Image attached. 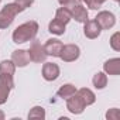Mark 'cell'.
<instances>
[{
  "mask_svg": "<svg viewBox=\"0 0 120 120\" xmlns=\"http://www.w3.org/2000/svg\"><path fill=\"white\" fill-rule=\"evenodd\" d=\"M14 3L20 7L21 11H24V10H27L28 7H31L34 4V0H14Z\"/></svg>",
  "mask_w": 120,
  "mask_h": 120,
  "instance_id": "d4e9b609",
  "label": "cell"
},
{
  "mask_svg": "<svg viewBox=\"0 0 120 120\" xmlns=\"http://www.w3.org/2000/svg\"><path fill=\"white\" fill-rule=\"evenodd\" d=\"M0 3H2V0H0Z\"/></svg>",
  "mask_w": 120,
  "mask_h": 120,
  "instance_id": "4dcf8cb0",
  "label": "cell"
},
{
  "mask_svg": "<svg viewBox=\"0 0 120 120\" xmlns=\"http://www.w3.org/2000/svg\"><path fill=\"white\" fill-rule=\"evenodd\" d=\"M55 20H58L59 23H62V24L67 26V24L72 20V17H71V11H69L67 7L61 6L59 9H56V11H55Z\"/></svg>",
  "mask_w": 120,
  "mask_h": 120,
  "instance_id": "9a60e30c",
  "label": "cell"
},
{
  "mask_svg": "<svg viewBox=\"0 0 120 120\" xmlns=\"http://www.w3.org/2000/svg\"><path fill=\"white\" fill-rule=\"evenodd\" d=\"M100 2H102V3H105V2H106V0H100Z\"/></svg>",
  "mask_w": 120,
  "mask_h": 120,
  "instance_id": "f1b7e54d",
  "label": "cell"
},
{
  "mask_svg": "<svg viewBox=\"0 0 120 120\" xmlns=\"http://www.w3.org/2000/svg\"><path fill=\"white\" fill-rule=\"evenodd\" d=\"M78 2H79V3H82V0H78Z\"/></svg>",
  "mask_w": 120,
  "mask_h": 120,
  "instance_id": "f546056e",
  "label": "cell"
},
{
  "mask_svg": "<svg viewBox=\"0 0 120 120\" xmlns=\"http://www.w3.org/2000/svg\"><path fill=\"white\" fill-rule=\"evenodd\" d=\"M23 13L20 10V7L13 2V3H7L2 10H0V30H4L7 27H10L16 19L17 14Z\"/></svg>",
  "mask_w": 120,
  "mask_h": 120,
  "instance_id": "7a4b0ae2",
  "label": "cell"
},
{
  "mask_svg": "<svg viewBox=\"0 0 120 120\" xmlns=\"http://www.w3.org/2000/svg\"><path fill=\"white\" fill-rule=\"evenodd\" d=\"M62 41L58 40V38H49L45 41L44 44V49L47 52L48 56H54V58H59V55H61V51H62Z\"/></svg>",
  "mask_w": 120,
  "mask_h": 120,
  "instance_id": "9c48e42d",
  "label": "cell"
},
{
  "mask_svg": "<svg viewBox=\"0 0 120 120\" xmlns=\"http://www.w3.org/2000/svg\"><path fill=\"white\" fill-rule=\"evenodd\" d=\"M82 2L86 4V7L88 9H90V10H99L100 7H102V2L100 0H82Z\"/></svg>",
  "mask_w": 120,
  "mask_h": 120,
  "instance_id": "603a6c76",
  "label": "cell"
},
{
  "mask_svg": "<svg viewBox=\"0 0 120 120\" xmlns=\"http://www.w3.org/2000/svg\"><path fill=\"white\" fill-rule=\"evenodd\" d=\"M113 2H116V3H119V2H120V0H113Z\"/></svg>",
  "mask_w": 120,
  "mask_h": 120,
  "instance_id": "83f0119b",
  "label": "cell"
},
{
  "mask_svg": "<svg viewBox=\"0 0 120 120\" xmlns=\"http://www.w3.org/2000/svg\"><path fill=\"white\" fill-rule=\"evenodd\" d=\"M27 117L28 119H41V120H44L45 119V109L42 106H34L28 112V116Z\"/></svg>",
  "mask_w": 120,
  "mask_h": 120,
  "instance_id": "d6986e66",
  "label": "cell"
},
{
  "mask_svg": "<svg viewBox=\"0 0 120 120\" xmlns=\"http://www.w3.org/2000/svg\"><path fill=\"white\" fill-rule=\"evenodd\" d=\"M28 52V56H30V61L31 62H35V64H41V62H45L47 59V52L44 49V45L38 41V40H33L31 44H30V48L27 49Z\"/></svg>",
  "mask_w": 120,
  "mask_h": 120,
  "instance_id": "3957f363",
  "label": "cell"
},
{
  "mask_svg": "<svg viewBox=\"0 0 120 120\" xmlns=\"http://www.w3.org/2000/svg\"><path fill=\"white\" fill-rule=\"evenodd\" d=\"M68 10L71 11L72 20H75L76 23H82L83 24L86 20H89V13H88L86 7H83L82 3H79V2H75L72 4V7H69Z\"/></svg>",
  "mask_w": 120,
  "mask_h": 120,
  "instance_id": "ba28073f",
  "label": "cell"
},
{
  "mask_svg": "<svg viewBox=\"0 0 120 120\" xmlns=\"http://www.w3.org/2000/svg\"><path fill=\"white\" fill-rule=\"evenodd\" d=\"M110 47H112V49L113 51H116V52H120V33L119 31H116L112 37H110Z\"/></svg>",
  "mask_w": 120,
  "mask_h": 120,
  "instance_id": "44dd1931",
  "label": "cell"
},
{
  "mask_svg": "<svg viewBox=\"0 0 120 120\" xmlns=\"http://www.w3.org/2000/svg\"><path fill=\"white\" fill-rule=\"evenodd\" d=\"M96 23L100 26L102 30H110L114 27L116 24V16L112 13V11H107V10H102L96 14L95 17Z\"/></svg>",
  "mask_w": 120,
  "mask_h": 120,
  "instance_id": "5b68a950",
  "label": "cell"
},
{
  "mask_svg": "<svg viewBox=\"0 0 120 120\" xmlns=\"http://www.w3.org/2000/svg\"><path fill=\"white\" fill-rule=\"evenodd\" d=\"M0 85H3V86L9 88L10 90L14 89V79H13V75L0 74Z\"/></svg>",
  "mask_w": 120,
  "mask_h": 120,
  "instance_id": "ffe728a7",
  "label": "cell"
},
{
  "mask_svg": "<svg viewBox=\"0 0 120 120\" xmlns=\"http://www.w3.org/2000/svg\"><path fill=\"white\" fill-rule=\"evenodd\" d=\"M103 72L106 75H120V58H110L103 64Z\"/></svg>",
  "mask_w": 120,
  "mask_h": 120,
  "instance_id": "7c38bea8",
  "label": "cell"
},
{
  "mask_svg": "<svg viewBox=\"0 0 120 120\" xmlns=\"http://www.w3.org/2000/svg\"><path fill=\"white\" fill-rule=\"evenodd\" d=\"M79 56H81V48L76 44L64 45L62 51H61V55H59V58H61L64 62H75Z\"/></svg>",
  "mask_w": 120,
  "mask_h": 120,
  "instance_id": "277c9868",
  "label": "cell"
},
{
  "mask_svg": "<svg viewBox=\"0 0 120 120\" xmlns=\"http://www.w3.org/2000/svg\"><path fill=\"white\" fill-rule=\"evenodd\" d=\"M106 119L107 120H119L120 119V110L117 107H112L106 112Z\"/></svg>",
  "mask_w": 120,
  "mask_h": 120,
  "instance_id": "cb8c5ba5",
  "label": "cell"
},
{
  "mask_svg": "<svg viewBox=\"0 0 120 120\" xmlns=\"http://www.w3.org/2000/svg\"><path fill=\"white\" fill-rule=\"evenodd\" d=\"M100 33H102V28L96 23V20H86L83 23V34H85L86 38L95 40L100 35Z\"/></svg>",
  "mask_w": 120,
  "mask_h": 120,
  "instance_id": "30bf717a",
  "label": "cell"
},
{
  "mask_svg": "<svg viewBox=\"0 0 120 120\" xmlns=\"http://www.w3.org/2000/svg\"><path fill=\"white\" fill-rule=\"evenodd\" d=\"M65 100H67V110L69 113H72V114H82L85 112V109H86V105L83 103L82 98L78 93L69 96Z\"/></svg>",
  "mask_w": 120,
  "mask_h": 120,
  "instance_id": "8992f818",
  "label": "cell"
},
{
  "mask_svg": "<svg viewBox=\"0 0 120 120\" xmlns=\"http://www.w3.org/2000/svg\"><path fill=\"white\" fill-rule=\"evenodd\" d=\"M92 85L95 89L102 90L107 86V75L105 72H96L92 78Z\"/></svg>",
  "mask_w": 120,
  "mask_h": 120,
  "instance_id": "5bb4252c",
  "label": "cell"
},
{
  "mask_svg": "<svg viewBox=\"0 0 120 120\" xmlns=\"http://www.w3.org/2000/svg\"><path fill=\"white\" fill-rule=\"evenodd\" d=\"M58 3L61 4V6H65V4H68V3H69V0H58Z\"/></svg>",
  "mask_w": 120,
  "mask_h": 120,
  "instance_id": "484cf974",
  "label": "cell"
},
{
  "mask_svg": "<svg viewBox=\"0 0 120 120\" xmlns=\"http://www.w3.org/2000/svg\"><path fill=\"white\" fill-rule=\"evenodd\" d=\"M38 30H40V26L37 21L34 20H30V21H26L23 24H20L11 34V38H13V42L14 44H24V42H28V41H33L37 34H38Z\"/></svg>",
  "mask_w": 120,
  "mask_h": 120,
  "instance_id": "6da1fadb",
  "label": "cell"
},
{
  "mask_svg": "<svg viewBox=\"0 0 120 120\" xmlns=\"http://www.w3.org/2000/svg\"><path fill=\"white\" fill-rule=\"evenodd\" d=\"M11 61H13L14 65L19 67V68H26V67L31 62L27 49H14V51L11 52Z\"/></svg>",
  "mask_w": 120,
  "mask_h": 120,
  "instance_id": "8fae6325",
  "label": "cell"
},
{
  "mask_svg": "<svg viewBox=\"0 0 120 120\" xmlns=\"http://www.w3.org/2000/svg\"><path fill=\"white\" fill-rule=\"evenodd\" d=\"M41 74H42L44 81L54 82V81H56L59 78V75H61V69H59V67L55 62H44Z\"/></svg>",
  "mask_w": 120,
  "mask_h": 120,
  "instance_id": "52a82bcc",
  "label": "cell"
},
{
  "mask_svg": "<svg viewBox=\"0 0 120 120\" xmlns=\"http://www.w3.org/2000/svg\"><path fill=\"white\" fill-rule=\"evenodd\" d=\"M16 65L11 59H3L0 62V74H6V75H14L16 72Z\"/></svg>",
  "mask_w": 120,
  "mask_h": 120,
  "instance_id": "ac0fdd59",
  "label": "cell"
},
{
  "mask_svg": "<svg viewBox=\"0 0 120 120\" xmlns=\"http://www.w3.org/2000/svg\"><path fill=\"white\" fill-rule=\"evenodd\" d=\"M9 95H10V89L6 88V86H3V85H0V106L7 102Z\"/></svg>",
  "mask_w": 120,
  "mask_h": 120,
  "instance_id": "7402d4cb",
  "label": "cell"
},
{
  "mask_svg": "<svg viewBox=\"0 0 120 120\" xmlns=\"http://www.w3.org/2000/svg\"><path fill=\"white\" fill-rule=\"evenodd\" d=\"M76 93L82 98V100H83V103L86 106H90V105H93L96 102V95L89 88H81V89L76 90Z\"/></svg>",
  "mask_w": 120,
  "mask_h": 120,
  "instance_id": "4fadbf2b",
  "label": "cell"
},
{
  "mask_svg": "<svg viewBox=\"0 0 120 120\" xmlns=\"http://www.w3.org/2000/svg\"><path fill=\"white\" fill-rule=\"evenodd\" d=\"M65 24H62V23H59L58 20H51L49 21V24H48V31L51 33V34H54V35H64L65 34Z\"/></svg>",
  "mask_w": 120,
  "mask_h": 120,
  "instance_id": "e0dca14e",
  "label": "cell"
},
{
  "mask_svg": "<svg viewBox=\"0 0 120 120\" xmlns=\"http://www.w3.org/2000/svg\"><path fill=\"white\" fill-rule=\"evenodd\" d=\"M76 90H78V89L75 88V85H72V83H65V85H62L61 88L58 89L56 95H58V98H61V99H68L69 96L75 95Z\"/></svg>",
  "mask_w": 120,
  "mask_h": 120,
  "instance_id": "2e32d148",
  "label": "cell"
},
{
  "mask_svg": "<svg viewBox=\"0 0 120 120\" xmlns=\"http://www.w3.org/2000/svg\"><path fill=\"white\" fill-rule=\"evenodd\" d=\"M4 117H6V116H4V113H3V112H2V110H0V120H3V119H4Z\"/></svg>",
  "mask_w": 120,
  "mask_h": 120,
  "instance_id": "4316f807",
  "label": "cell"
}]
</instances>
